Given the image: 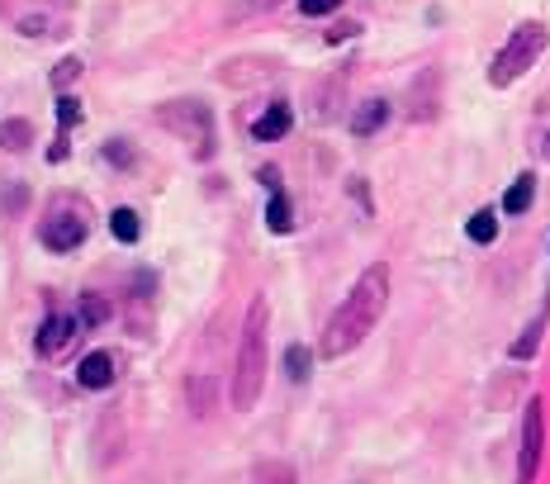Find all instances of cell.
<instances>
[{"mask_svg":"<svg viewBox=\"0 0 550 484\" xmlns=\"http://www.w3.org/2000/svg\"><path fill=\"white\" fill-rule=\"evenodd\" d=\"M57 124H62V133L81 124V100H76V95H62V100H57Z\"/></svg>","mask_w":550,"mask_h":484,"instance_id":"obj_19","label":"cell"},{"mask_svg":"<svg viewBox=\"0 0 550 484\" xmlns=\"http://www.w3.org/2000/svg\"><path fill=\"white\" fill-rule=\"evenodd\" d=\"M76 76H81V57H62V62H57V72H53V86H57V91H66Z\"/></svg>","mask_w":550,"mask_h":484,"instance_id":"obj_20","label":"cell"},{"mask_svg":"<svg viewBox=\"0 0 550 484\" xmlns=\"http://www.w3.org/2000/svg\"><path fill=\"white\" fill-rule=\"evenodd\" d=\"M266 328H271V304H266V295H257L252 309H247V323H242L238 361H232L228 399L238 413H252L257 399H261V385H266Z\"/></svg>","mask_w":550,"mask_h":484,"instance_id":"obj_2","label":"cell"},{"mask_svg":"<svg viewBox=\"0 0 550 484\" xmlns=\"http://www.w3.org/2000/svg\"><path fill=\"white\" fill-rule=\"evenodd\" d=\"M385 124H389V100H380V95L361 100L356 114H352V133H356V138H371V133H380Z\"/></svg>","mask_w":550,"mask_h":484,"instance_id":"obj_6","label":"cell"},{"mask_svg":"<svg viewBox=\"0 0 550 484\" xmlns=\"http://www.w3.org/2000/svg\"><path fill=\"white\" fill-rule=\"evenodd\" d=\"M109 233H114V238H119V242H138L143 224H138V214H133L128 205H119V209L109 214Z\"/></svg>","mask_w":550,"mask_h":484,"instance_id":"obj_14","label":"cell"},{"mask_svg":"<svg viewBox=\"0 0 550 484\" xmlns=\"http://www.w3.org/2000/svg\"><path fill=\"white\" fill-rule=\"evenodd\" d=\"M257 484H294V465L290 461H266L257 471Z\"/></svg>","mask_w":550,"mask_h":484,"instance_id":"obj_18","label":"cell"},{"mask_svg":"<svg viewBox=\"0 0 550 484\" xmlns=\"http://www.w3.org/2000/svg\"><path fill=\"white\" fill-rule=\"evenodd\" d=\"M209 399H214V380H195V385H190V404H195V413H209Z\"/></svg>","mask_w":550,"mask_h":484,"instance_id":"obj_21","label":"cell"},{"mask_svg":"<svg viewBox=\"0 0 550 484\" xmlns=\"http://www.w3.org/2000/svg\"><path fill=\"white\" fill-rule=\"evenodd\" d=\"M541 153H546V162H550V128H546V138H541Z\"/></svg>","mask_w":550,"mask_h":484,"instance_id":"obj_26","label":"cell"},{"mask_svg":"<svg viewBox=\"0 0 550 484\" xmlns=\"http://www.w3.org/2000/svg\"><path fill=\"white\" fill-rule=\"evenodd\" d=\"M385 304H389V266L375 261V266H365V271H361L352 295H346L342 304H337V313L327 319L323 342H319V356L323 361H342L346 352H356V347L375 332Z\"/></svg>","mask_w":550,"mask_h":484,"instance_id":"obj_1","label":"cell"},{"mask_svg":"<svg viewBox=\"0 0 550 484\" xmlns=\"http://www.w3.org/2000/svg\"><path fill=\"white\" fill-rule=\"evenodd\" d=\"M531 199H537V176L522 172V176L508 186V195H503V214H508V219H518V214L531 209Z\"/></svg>","mask_w":550,"mask_h":484,"instance_id":"obj_10","label":"cell"},{"mask_svg":"<svg viewBox=\"0 0 550 484\" xmlns=\"http://www.w3.org/2000/svg\"><path fill=\"white\" fill-rule=\"evenodd\" d=\"M76 328H81V323L72 319V313H53V319L43 323V332H39V352H43V356H57L62 347L72 342Z\"/></svg>","mask_w":550,"mask_h":484,"instance_id":"obj_9","label":"cell"},{"mask_svg":"<svg viewBox=\"0 0 550 484\" xmlns=\"http://www.w3.org/2000/svg\"><path fill=\"white\" fill-rule=\"evenodd\" d=\"M39 238H43V247H53V252H72V247L86 242V224H81L76 214H57V219H48L39 228Z\"/></svg>","mask_w":550,"mask_h":484,"instance_id":"obj_5","label":"cell"},{"mask_svg":"<svg viewBox=\"0 0 550 484\" xmlns=\"http://www.w3.org/2000/svg\"><path fill=\"white\" fill-rule=\"evenodd\" d=\"M546 43H550V29L537 24V20H527L508 33V43L493 53L489 62V86H512L518 76H527L531 66H537V57L546 53Z\"/></svg>","mask_w":550,"mask_h":484,"instance_id":"obj_3","label":"cell"},{"mask_svg":"<svg viewBox=\"0 0 550 484\" xmlns=\"http://www.w3.org/2000/svg\"><path fill=\"white\" fill-rule=\"evenodd\" d=\"M105 162H114V166H128V162H133V147H128L124 138H109V143H105Z\"/></svg>","mask_w":550,"mask_h":484,"instance_id":"obj_22","label":"cell"},{"mask_svg":"<svg viewBox=\"0 0 550 484\" xmlns=\"http://www.w3.org/2000/svg\"><path fill=\"white\" fill-rule=\"evenodd\" d=\"M465 233H470V242H479V247L493 242V238H498V214H493V209H479L475 219L465 224Z\"/></svg>","mask_w":550,"mask_h":484,"instance_id":"obj_15","label":"cell"},{"mask_svg":"<svg viewBox=\"0 0 550 484\" xmlns=\"http://www.w3.org/2000/svg\"><path fill=\"white\" fill-rule=\"evenodd\" d=\"M76 380H81L86 390H109V385H114V356H109V352H91V356H81Z\"/></svg>","mask_w":550,"mask_h":484,"instance_id":"obj_7","label":"cell"},{"mask_svg":"<svg viewBox=\"0 0 550 484\" xmlns=\"http://www.w3.org/2000/svg\"><path fill=\"white\" fill-rule=\"evenodd\" d=\"M541 332H546V313H537V319H531V328L508 347V356H512V361H531V356H537V347H541Z\"/></svg>","mask_w":550,"mask_h":484,"instance_id":"obj_12","label":"cell"},{"mask_svg":"<svg viewBox=\"0 0 550 484\" xmlns=\"http://www.w3.org/2000/svg\"><path fill=\"white\" fill-rule=\"evenodd\" d=\"M43 29H48L43 20H24V24H20V33H29V39H39V33H43Z\"/></svg>","mask_w":550,"mask_h":484,"instance_id":"obj_25","label":"cell"},{"mask_svg":"<svg viewBox=\"0 0 550 484\" xmlns=\"http://www.w3.org/2000/svg\"><path fill=\"white\" fill-rule=\"evenodd\" d=\"M105 319H109V304H105V299H100V295H81V313H76L81 332H86V328H100Z\"/></svg>","mask_w":550,"mask_h":484,"instance_id":"obj_16","label":"cell"},{"mask_svg":"<svg viewBox=\"0 0 550 484\" xmlns=\"http://www.w3.org/2000/svg\"><path fill=\"white\" fill-rule=\"evenodd\" d=\"M29 143H33V124L29 119H5L0 124V147H5V153H24Z\"/></svg>","mask_w":550,"mask_h":484,"instance_id":"obj_13","label":"cell"},{"mask_svg":"<svg viewBox=\"0 0 550 484\" xmlns=\"http://www.w3.org/2000/svg\"><path fill=\"white\" fill-rule=\"evenodd\" d=\"M266 228L271 233H290L294 228V214H290V195L285 190H271V205H266Z\"/></svg>","mask_w":550,"mask_h":484,"instance_id":"obj_11","label":"cell"},{"mask_svg":"<svg viewBox=\"0 0 550 484\" xmlns=\"http://www.w3.org/2000/svg\"><path fill=\"white\" fill-rule=\"evenodd\" d=\"M361 24H337V29H327V43H342V39H356Z\"/></svg>","mask_w":550,"mask_h":484,"instance_id":"obj_24","label":"cell"},{"mask_svg":"<svg viewBox=\"0 0 550 484\" xmlns=\"http://www.w3.org/2000/svg\"><path fill=\"white\" fill-rule=\"evenodd\" d=\"M290 124H294L290 105H285V100H275V105L252 124V138H257V143H275V138H285V133H290Z\"/></svg>","mask_w":550,"mask_h":484,"instance_id":"obj_8","label":"cell"},{"mask_svg":"<svg viewBox=\"0 0 550 484\" xmlns=\"http://www.w3.org/2000/svg\"><path fill=\"white\" fill-rule=\"evenodd\" d=\"M309 365H313V356H309V347H290V352H285V375L294 380V385H304V380H309Z\"/></svg>","mask_w":550,"mask_h":484,"instance_id":"obj_17","label":"cell"},{"mask_svg":"<svg viewBox=\"0 0 550 484\" xmlns=\"http://www.w3.org/2000/svg\"><path fill=\"white\" fill-rule=\"evenodd\" d=\"M337 5H342V0H299V10H304V14H332Z\"/></svg>","mask_w":550,"mask_h":484,"instance_id":"obj_23","label":"cell"},{"mask_svg":"<svg viewBox=\"0 0 550 484\" xmlns=\"http://www.w3.org/2000/svg\"><path fill=\"white\" fill-rule=\"evenodd\" d=\"M541 456H546V404L531 399L522 413V452H518V484H537L541 475Z\"/></svg>","mask_w":550,"mask_h":484,"instance_id":"obj_4","label":"cell"}]
</instances>
